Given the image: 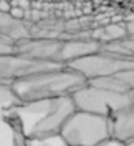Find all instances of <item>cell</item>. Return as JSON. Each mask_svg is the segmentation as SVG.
Wrapping results in <instances>:
<instances>
[{
  "instance_id": "obj_16",
  "label": "cell",
  "mask_w": 134,
  "mask_h": 146,
  "mask_svg": "<svg viewBox=\"0 0 134 146\" xmlns=\"http://www.w3.org/2000/svg\"><path fill=\"white\" fill-rule=\"evenodd\" d=\"M11 52H14V41L0 33V54H11Z\"/></svg>"
},
{
  "instance_id": "obj_11",
  "label": "cell",
  "mask_w": 134,
  "mask_h": 146,
  "mask_svg": "<svg viewBox=\"0 0 134 146\" xmlns=\"http://www.w3.org/2000/svg\"><path fill=\"white\" fill-rule=\"evenodd\" d=\"M0 33L14 42L31 36L30 29L25 25L24 19H16L6 11H0Z\"/></svg>"
},
{
  "instance_id": "obj_22",
  "label": "cell",
  "mask_w": 134,
  "mask_h": 146,
  "mask_svg": "<svg viewBox=\"0 0 134 146\" xmlns=\"http://www.w3.org/2000/svg\"><path fill=\"white\" fill-rule=\"evenodd\" d=\"M126 146H134V140H133V141H129V143H126Z\"/></svg>"
},
{
  "instance_id": "obj_1",
  "label": "cell",
  "mask_w": 134,
  "mask_h": 146,
  "mask_svg": "<svg viewBox=\"0 0 134 146\" xmlns=\"http://www.w3.org/2000/svg\"><path fill=\"white\" fill-rule=\"evenodd\" d=\"M75 110L72 96L17 102L11 107V113L17 119L25 138L59 133L67 118Z\"/></svg>"
},
{
  "instance_id": "obj_5",
  "label": "cell",
  "mask_w": 134,
  "mask_h": 146,
  "mask_svg": "<svg viewBox=\"0 0 134 146\" xmlns=\"http://www.w3.org/2000/svg\"><path fill=\"white\" fill-rule=\"evenodd\" d=\"M65 66L80 72L86 80H92L97 79V77H105L109 76V74H114L117 71L126 69V68H133L134 58H123L103 50H97L93 54L76 58V60L67 63Z\"/></svg>"
},
{
  "instance_id": "obj_3",
  "label": "cell",
  "mask_w": 134,
  "mask_h": 146,
  "mask_svg": "<svg viewBox=\"0 0 134 146\" xmlns=\"http://www.w3.org/2000/svg\"><path fill=\"white\" fill-rule=\"evenodd\" d=\"M69 146H97L111 137L109 118L75 110L59 130Z\"/></svg>"
},
{
  "instance_id": "obj_21",
  "label": "cell",
  "mask_w": 134,
  "mask_h": 146,
  "mask_svg": "<svg viewBox=\"0 0 134 146\" xmlns=\"http://www.w3.org/2000/svg\"><path fill=\"white\" fill-rule=\"evenodd\" d=\"M129 98H131V104L134 105V88H133V90H131V91H129Z\"/></svg>"
},
{
  "instance_id": "obj_20",
  "label": "cell",
  "mask_w": 134,
  "mask_h": 146,
  "mask_svg": "<svg viewBox=\"0 0 134 146\" xmlns=\"http://www.w3.org/2000/svg\"><path fill=\"white\" fill-rule=\"evenodd\" d=\"M9 8H11V3L9 2H5V0H0V11H6L8 13Z\"/></svg>"
},
{
  "instance_id": "obj_4",
  "label": "cell",
  "mask_w": 134,
  "mask_h": 146,
  "mask_svg": "<svg viewBox=\"0 0 134 146\" xmlns=\"http://www.w3.org/2000/svg\"><path fill=\"white\" fill-rule=\"evenodd\" d=\"M72 99L76 110L89 111V113L111 116L117 110L131 104L129 93H115L105 88H98L86 82L81 88L72 93Z\"/></svg>"
},
{
  "instance_id": "obj_18",
  "label": "cell",
  "mask_w": 134,
  "mask_h": 146,
  "mask_svg": "<svg viewBox=\"0 0 134 146\" xmlns=\"http://www.w3.org/2000/svg\"><path fill=\"white\" fill-rule=\"evenodd\" d=\"M97 146H126V143L120 141V140L114 138V137H109V138L103 140V141H100Z\"/></svg>"
},
{
  "instance_id": "obj_10",
  "label": "cell",
  "mask_w": 134,
  "mask_h": 146,
  "mask_svg": "<svg viewBox=\"0 0 134 146\" xmlns=\"http://www.w3.org/2000/svg\"><path fill=\"white\" fill-rule=\"evenodd\" d=\"M100 50V42L90 38H72L67 41H62L61 54H59V61L62 64H67L70 61L76 60L84 55L93 54Z\"/></svg>"
},
{
  "instance_id": "obj_15",
  "label": "cell",
  "mask_w": 134,
  "mask_h": 146,
  "mask_svg": "<svg viewBox=\"0 0 134 146\" xmlns=\"http://www.w3.org/2000/svg\"><path fill=\"white\" fill-rule=\"evenodd\" d=\"M17 98L14 96L11 86L8 83H0V107L11 108L12 105L17 104Z\"/></svg>"
},
{
  "instance_id": "obj_19",
  "label": "cell",
  "mask_w": 134,
  "mask_h": 146,
  "mask_svg": "<svg viewBox=\"0 0 134 146\" xmlns=\"http://www.w3.org/2000/svg\"><path fill=\"white\" fill-rule=\"evenodd\" d=\"M125 30H126V36L134 38V21H129V22L125 24Z\"/></svg>"
},
{
  "instance_id": "obj_6",
  "label": "cell",
  "mask_w": 134,
  "mask_h": 146,
  "mask_svg": "<svg viewBox=\"0 0 134 146\" xmlns=\"http://www.w3.org/2000/svg\"><path fill=\"white\" fill-rule=\"evenodd\" d=\"M64 66L61 63L55 61H39L33 58L19 55L16 52L11 54H0V83H11L17 79H22L25 76L39 72V71H47L53 68Z\"/></svg>"
},
{
  "instance_id": "obj_14",
  "label": "cell",
  "mask_w": 134,
  "mask_h": 146,
  "mask_svg": "<svg viewBox=\"0 0 134 146\" xmlns=\"http://www.w3.org/2000/svg\"><path fill=\"white\" fill-rule=\"evenodd\" d=\"M25 146H69V145L61 137V133H50V135L25 138Z\"/></svg>"
},
{
  "instance_id": "obj_7",
  "label": "cell",
  "mask_w": 134,
  "mask_h": 146,
  "mask_svg": "<svg viewBox=\"0 0 134 146\" xmlns=\"http://www.w3.org/2000/svg\"><path fill=\"white\" fill-rule=\"evenodd\" d=\"M62 41L59 38H45V36H28L14 42V52L24 57L39 61H59ZM62 64V63H61Z\"/></svg>"
},
{
  "instance_id": "obj_8",
  "label": "cell",
  "mask_w": 134,
  "mask_h": 146,
  "mask_svg": "<svg viewBox=\"0 0 134 146\" xmlns=\"http://www.w3.org/2000/svg\"><path fill=\"white\" fill-rule=\"evenodd\" d=\"M111 137L120 140L123 143H129L134 140V105L129 104L126 107L117 110L109 116Z\"/></svg>"
},
{
  "instance_id": "obj_2",
  "label": "cell",
  "mask_w": 134,
  "mask_h": 146,
  "mask_svg": "<svg viewBox=\"0 0 134 146\" xmlns=\"http://www.w3.org/2000/svg\"><path fill=\"white\" fill-rule=\"evenodd\" d=\"M87 80L80 72L69 66H59L47 71L25 76L9 83L19 102L36 101V99L70 96L78 88L86 85Z\"/></svg>"
},
{
  "instance_id": "obj_12",
  "label": "cell",
  "mask_w": 134,
  "mask_h": 146,
  "mask_svg": "<svg viewBox=\"0 0 134 146\" xmlns=\"http://www.w3.org/2000/svg\"><path fill=\"white\" fill-rule=\"evenodd\" d=\"M100 50L123 58H134V38L123 36V38L114 39V41L109 42H101Z\"/></svg>"
},
{
  "instance_id": "obj_13",
  "label": "cell",
  "mask_w": 134,
  "mask_h": 146,
  "mask_svg": "<svg viewBox=\"0 0 134 146\" xmlns=\"http://www.w3.org/2000/svg\"><path fill=\"white\" fill-rule=\"evenodd\" d=\"M126 36V30H125V25H120V24H106V25H101L98 29L92 30L90 32V39H95L100 44L101 42H109L114 41V39L123 38Z\"/></svg>"
},
{
  "instance_id": "obj_9",
  "label": "cell",
  "mask_w": 134,
  "mask_h": 146,
  "mask_svg": "<svg viewBox=\"0 0 134 146\" xmlns=\"http://www.w3.org/2000/svg\"><path fill=\"white\" fill-rule=\"evenodd\" d=\"M87 83L115 93H129L134 88V66L117 71V72L105 77H97V79L87 80Z\"/></svg>"
},
{
  "instance_id": "obj_17",
  "label": "cell",
  "mask_w": 134,
  "mask_h": 146,
  "mask_svg": "<svg viewBox=\"0 0 134 146\" xmlns=\"http://www.w3.org/2000/svg\"><path fill=\"white\" fill-rule=\"evenodd\" d=\"M8 13L11 14L12 17H16V19H25V10L20 7H17V5H11Z\"/></svg>"
}]
</instances>
